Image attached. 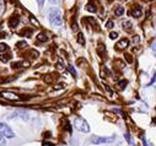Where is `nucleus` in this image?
Instances as JSON below:
<instances>
[{"label": "nucleus", "instance_id": "1", "mask_svg": "<svg viewBox=\"0 0 156 146\" xmlns=\"http://www.w3.org/2000/svg\"><path fill=\"white\" fill-rule=\"evenodd\" d=\"M49 21H51V23L53 26H57V27L62 26V23H63L62 14H60V11L58 9H52L49 11Z\"/></svg>", "mask_w": 156, "mask_h": 146}, {"label": "nucleus", "instance_id": "2", "mask_svg": "<svg viewBox=\"0 0 156 146\" xmlns=\"http://www.w3.org/2000/svg\"><path fill=\"white\" fill-rule=\"evenodd\" d=\"M74 125H75V128L79 130V131H83V133H89V131H90V127H89L87 122H86L85 119L80 118V117L75 118V120H74Z\"/></svg>", "mask_w": 156, "mask_h": 146}, {"label": "nucleus", "instance_id": "3", "mask_svg": "<svg viewBox=\"0 0 156 146\" xmlns=\"http://www.w3.org/2000/svg\"><path fill=\"white\" fill-rule=\"evenodd\" d=\"M0 134H3L6 137H14V131L11 130V128L5 124V123H0Z\"/></svg>", "mask_w": 156, "mask_h": 146}, {"label": "nucleus", "instance_id": "4", "mask_svg": "<svg viewBox=\"0 0 156 146\" xmlns=\"http://www.w3.org/2000/svg\"><path fill=\"white\" fill-rule=\"evenodd\" d=\"M115 136H108V137H102V136H92L91 142L92 144H106V142H112L114 141Z\"/></svg>", "mask_w": 156, "mask_h": 146}, {"label": "nucleus", "instance_id": "5", "mask_svg": "<svg viewBox=\"0 0 156 146\" xmlns=\"http://www.w3.org/2000/svg\"><path fill=\"white\" fill-rule=\"evenodd\" d=\"M3 96H4L5 98H8V99H11V101H16V99H19V97H17L15 93H12V92H4Z\"/></svg>", "mask_w": 156, "mask_h": 146}, {"label": "nucleus", "instance_id": "6", "mask_svg": "<svg viewBox=\"0 0 156 146\" xmlns=\"http://www.w3.org/2000/svg\"><path fill=\"white\" fill-rule=\"evenodd\" d=\"M128 40L127 38H123L122 41H119L118 42V44H117V47H118L119 49H124V48H127V46H128Z\"/></svg>", "mask_w": 156, "mask_h": 146}, {"label": "nucleus", "instance_id": "7", "mask_svg": "<svg viewBox=\"0 0 156 146\" xmlns=\"http://www.w3.org/2000/svg\"><path fill=\"white\" fill-rule=\"evenodd\" d=\"M114 14H115V16H122L124 14V8L123 6H118L114 10Z\"/></svg>", "mask_w": 156, "mask_h": 146}, {"label": "nucleus", "instance_id": "8", "mask_svg": "<svg viewBox=\"0 0 156 146\" xmlns=\"http://www.w3.org/2000/svg\"><path fill=\"white\" fill-rule=\"evenodd\" d=\"M17 23H19V19H17V17H12V19L10 20V22H9V25H10L11 28H15Z\"/></svg>", "mask_w": 156, "mask_h": 146}, {"label": "nucleus", "instance_id": "9", "mask_svg": "<svg viewBox=\"0 0 156 146\" xmlns=\"http://www.w3.org/2000/svg\"><path fill=\"white\" fill-rule=\"evenodd\" d=\"M132 15H133L134 17H140V16L143 15V12H141L140 9H134V10L132 11Z\"/></svg>", "mask_w": 156, "mask_h": 146}, {"label": "nucleus", "instance_id": "10", "mask_svg": "<svg viewBox=\"0 0 156 146\" xmlns=\"http://www.w3.org/2000/svg\"><path fill=\"white\" fill-rule=\"evenodd\" d=\"M37 40H38V41H41V42H46L48 38H47V36H46L44 33H40V34L37 36Z\"/></svg>", "mask_w": 156, "mask_h": 146}, {"label": "nucleus", "instance_id": "11", "mask_svg": "<svg viewBox=\"0 0 156 146\" xmlns=\"http://www.w3.org/2000/svg\"><path fill=\"white\" fill-rule=\"evenodd\" d=\"M123 28H124L126 31L132 30V22H130V21H124V22H123Z\"/></svg>", "mask_w": 156, "mask_h": 146}, {"label": "nucleus", "instance_id": "12", "mask_svg": "<svg viewBox=\"0 0 156 146\" xmlns=\"http://www.w3.org/2000/svg\"><path fill=\"white\" fill-rule=\"evenodd\" d=\"M77 42H79L80 44H85V38H84V34L83 33H79L77 34Z\"/></svg>", "mask_w": 156, "mask_h": 146}, {"label": "nucleus", "instance_id": "13", "mask_svg": "<svg viewBox=\"0 0 156 146\" xmlns=\"http://www.w3.org/2000/svg\"><path fill=\"white\" fill-rule=\"evenodd\" d=\"M86 10H87V11H90V12H95V11H96V8H95L92 4H87Z\"/></svg>", "mask_w": 156, "mask_h": 146}, {"label": "nucleus", "instance_id": "14", "mask_svg": "<svg viewBox=\"0 0 156 146\" xmlns=\"http://www.w3.org/2000/svg\"><path fill=\"white\" fill-rule=\"evenodd\" d=\"M126 86H127V81H121V82H118V89H119V90L126 89Z\"/></svg>", "mask_w": 156, "mask_h": 146}, {"label": "nucleus", "instance_id": "15", "mask_svg": "<svg viewBox=\"0 0 156 146\" xmlns=\"http://www.w3.org/2000/svg\"><path fill=\"white\" fill-rule=\"evenodd\" d=\"M68 69H69V71L73 74V76H76V71H75V69H74V66H73V65H69V66H68Z\"/></svg>", "mask_w": 156, "mask_h": 146}, {"label": "nucleus", "instance_id": "16", "mask_svg": "<svg viewBox=\"0 0 156 146\" xmlns=\"http://www.w3.org/2000/svg\"><path fill=\"white\" fill-rule=\"evenodd\" d=\"M109 37H111V40H115L117 37H118V33H117V32H111Z\"/></svg>", "mask_w": 156, "mask_h": 146}, {"label": "nucleus", "instance_id": "17", "mask_svg": "<svg viewBox=\"0 0 156 146\" xmlns=\"http://www.w3.org/2000/svg\"><path fill=\"white\" fill-rule=\"evenodd\" d=\"M6 141H5V137L3 135H0V146H5Z\"/></svg>", "mask_w": 156, "mask_h": 146}, {"label": "nucleus", "instance_id": "18", "mask_svg": "<svg viewBox=\"0 0 156 146\" xmlns=\"http://www.w3.org/2000/svg\"><path fill=\"white\" fill-rule=\"evenodd\" d=\"M8 49V46L5 43H0V52H4Z\"/></svg>", "mask_w": 156, "mask_h": 146}, {"label": "nucleus", "instance_id": "19", "mask_svg": "<svg viewBox=\"0 0 156 146\" xmlns=\"http://www.w3.org/2000/svg\"><path fill=\"white\" fill-rule=\"evenodd\" d=\"M107 28H113V21H108L107 25H106Z\"/></svg>", "mask_w": 156, "mask_h": 146}, {"label": "nucleus", "instance_id": "20", "mask_svg": "<svg viewBox=\"0 0 156 146\" xmlns=\"http://www.w3.org/2000/svg\"><path fill=\"white\" fill-rule=\"evenodd\" d=\"M25 46H27V43H25V42H20V43L17 44V47H19V48H23Z\"/></svg>", "mask_w": 156, "mask_h": 146}, {"label": "nucleus", "instance_id": "21", "mask_svg": "<svg viewBox=\"0 0 156 146\" xmlns=\"http://www.w3.org/2000/svg\"><path fill=\"white\" fill-rule=\"evenodd\" d=\"M151 49H152L154 52H156V41L152 42V44H151Z\"/></svg>", "mask_w": 156, "mask_h": 146}, {"label": "nucleus", "instance_id": "22", "mask_svg": "<svg viewBox=\"0 0 156 146\" xmlns=\"http://www.w3.org/2000/svg\"><path fill=\"white\" fill-rule=\"evenodd\" d=\"M31 22H32L33 25H36V26H38V21H37V20H34L33 17H31Z\"/></svg>", "mask_w": 156, "mask_h": 146}, {"label": "nucleus", "instance_id": "23", "mask_svg": "<svg viewBox=\"0 0 156 146\" xmlns=\"http://www.w3.org/2000/svg\"><path fill=\"white\" fill-rule=\"evenodd\" d=\"M37 2H38V5H40V8L43 6V2H44V0H37Z\"/></svg>", "mask_w": 156, "mask_h": 146}, {"label": "nucleus", "instance_id": "24", "mask_svg": "<svg viewBox=\"0 0 156 146\" xmlns=\"http://www.w3.org/2000/svg\"><path fill=\"white\" fill-rule=\"evenodd\" d=\"M59 2H60V0H49V3H51V4H58Z\"/></svg>", "mask_w": 156, "mask_h": 146}, {"label": "nucleus", "instance_id": "25", "mask_svg": "<svg viewBox=\"0 0 156 146\" xmlns=\"http://www.w3.org/2000/svg\"><path fill=\"white\" fill-rule=\"evenodd\" d=\"M126 58H127L128 61H132V57H130V54H126Z\"/></svg>", "mask_w": 156, "mask_h": 146}, {"label": "nucleus", "instance_id": "26", "mask_svg": "<svg viewBox=\"0 0 156 146\" xmlns=\"http://www.w3.org/2000/svg\"><path fill=\"white\" fill-rule=\"evenodd\" d=\"M126 139H127V141H128V142H130V144H132V140H130V136H129L128 134H126Z\"/></svg>", "mask_w": 156, "mask_h": 146}, {"label": "nucleus", "instance_id": "27", "mask_svg": "<svg viewBox=\"0 0 156 146\" xmlns=\"http://www.w3.org/2000/svg\"><path fill=\"white\" fill-rule=\"evenodd\" d=\"M139 41H140V38H139V37H135V38H134V42H139Z\"/></svg>", "mask_w": 156, "mask_h": 146}]
</instances>
